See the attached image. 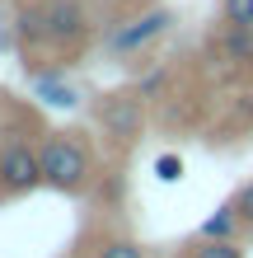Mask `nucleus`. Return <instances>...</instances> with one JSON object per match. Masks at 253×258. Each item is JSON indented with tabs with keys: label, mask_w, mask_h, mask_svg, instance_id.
Returning <instances> with one entry per match:
<instances>
[{
	"label": "nucleus",
	"mask_w": 253,
	"mask_h": 258,
	"mask_svg": "<svg viewBox=\"0 0 253 258\" xmlns=\"http://www.w3.org/2000/svg\"><path fill=\"white\" fill-rule=\"evenodd\" d=\"M230 207H234V216L244 221V230H253V178H248V183L230 197Z\"/></svg>",
	"instance_id": "nucleus-12"
},
{
	"label": "nucleus",
	"mask_w": 253,
	"mask_h": 258,
	"mask_svg": "<svg viewBox=\"0 0 253 258\" xmlns=\"http://www.w3.org/2000/svg\"><path fill=\"white\" fill-rule=\"evenodd\" d=\"M239 230H244V221L234 216V207H230V202L220 207L216 216H206V221H202V239H234Z\"/></svg>",
	"instance_id": "nucleus-7"
},
{
	"label": "nucleus",
	"mask_w": 253,
	"mask_h": 258,
	"mask_svg": "<svg viewBox=\"0 0 253 258\" xmlns=\"http://www.w3.org/2000/svg\"><path fill=\"white\" fill-rule=\"evenodd\" d=\"M38 94L47 99L52 108H70V103H75V89H70V85H56V80H47V75L38 80Z\"/></svg>",
	"instance_id": "nucleus-10"
},
{
	"label": "nucleus",
	"mask_w": 253,
	"mask_h": 258,
	"mask_svg": "<svg viewBox=\"0 0 253 258\" xmlns=\"http://www.w3.org/2000/svg\"><path fill=\"white\" fill-rule=\"evenodd\" d=\"M169 19H174L169 10H145V14H136V19H127L122 28H113V33H108V47L122 52V56H131V52H141L145 42H155L159 33H164Z\"/></svg>",
	"instance_id": "nucleus-5"
},
{
	"label": "nucleus",
	"mask_w": 253,
	"mask_h": 258,
	"mask_svg": "<svg viewBox=\"0 0 253 258\" xmlns=\"http://www.w3.org/2000/svg\"><path fill=\"white\" fill-rule=\"evenodd\" d=\"M89 33L85 0H38L19 10V38L24 47H80Z\"/></svg>",
	"instance_id": "nucleus-1"
},
{
	"label": "nucleus",
	"mask_w": 253,
	"mask_h": 258,
	"mask_svg": "<svg viewBox=\"0 0 253 258\" xmlns=\"http://www.w3.org/2000/svg\"><path fill=\"white\" fill-rule=\"evenodd\" d=\"M99 127L117 146H131L141 136V127H145V99L141 94H108L99 103Z\"/></svg>",
	"instance_id": "nucleus-4"
},
{
	"label": "nucleus",
	"mask_w": 253,
	"mask_h": 258,
	"mask_svg": "<svg viewBox=\"0 0 253 258\" xmlns=\"http://www.w3.org/2000/svg\"><path fill=\"white\" fill-rule=\"evenodd\" d=\"M192 258H244V249L234 244V239H202V244L192 249Z\"/></svg>",
	"instance_id": "nucleus-9"
},
{
	"label": "nucleus",
	"mask_w": 253,
	"mask_h": 258,
	"mask_svg": "<svg viewBox=\"0 0 253 258\" xmlns=\"http://www.w3.org/2000/svg\"><path fill=\"white\" fill-rule=\"evenodd\" d=\"M155 178L159 183H178V178H183V160L178 155H159L155 160Z\"/></svg>",
	"instance_id": "nucleus-13"
},
{
	"label": "nucleus",
	"mask_w": 253,
	"mask_h": 258,
	"mask_svg": "<svg viewBox=\"0 0 253 258\" xmlns=\"http://www.w3.org/2000/svg\"><path fill=\"white\" fill-rule=\"evenodd\" d=\"M42 183V160H38V146L28 141H10L0 150V197H19V192H33Z\"/></svg>",
	"instance_id": "nucleus-3"
},
{
	"label": "nucleus",
	"mask_w": 253,
	"mask_h": 258,
	"mask_svg": "<svg viewBox=\"0 0 253 258\" xmlns=\"http://www.w3.org/2000/svg\"><path fill=\"white\" fill-rule=\"evenodd\" d=\"M94 258H145V249L136 244V239H103Z\"/></svg>",
	"instance_id": "nucleus-11"
},
{
	"label": "nucleus",
	"mask_w": 253,
	"mask_h": 258,
	"mask_svg": "<svg viewBox=\"0 0 253 258\" xmlns=\"http://www.w3.org/2000/svg\"><path fill=\"white\" fill-rule=\"evenodd\" d=\"M38 160H42V183L56 192H85L89 178H94V155H89L85 136H75V132L42 136Z\"/></svg>",
	"instance_id": "nucleus-2"
},
{
	"label": "nucleus",
	"mask_w": 253,
	"mask_h": 258,
	"mask_svg": "<svg viewBox=\"0 0 253 258\" xmlns=\"http://www.w3.org/2000/svg\"><path fill=\"white\" fill-rule=\"evenodd\" d=\"M220 56H225L230 66H253V28H234V24H225L220 28Z\"/></svg>",
	"instance_id": "nucleus-6"
},
{
	"label": "nucleus",
	"mask_w": 253,
	"mask_h": 258,
	"mask_svg": "<svg viewBox=\"0 0 253 258\" xmlns=\"http://www.w3.org/2000/svg\"><path fill=\"white\" fill-rule=\"evenodd\" d=\"M220 24L253 28V0H220Z\"/></svg>",
	"instance_id": "nucleus-8"
}]
</instances>
